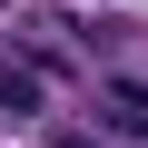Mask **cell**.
<instances>
[{
  "label": "cell",
  "instance_id": "3957f363",
  "mask_svg": "<svg viewBox=\"0 0 148 148\" xmlns=\"http://www.w3.org/2000/svg\"><path fill=\"white\" fill-rule=\"evenodd\" d=\"M49 148H99V138H49Z\"/></svg>",
  "mask_w": 148,
  "mask_h": 148
},
{
  "label": "cell",
  "instance_id": "6da1fadb",
  "mask_svg": "<svg viewBox=\"0 0 148 148\" xmlns=\"http://www.w3.org/2000/svg\"><path fill=\"white\" fill-rule=\"evenodd\" d=\"M40 99H49L40 89V59L10 40V59H0V109H10V119H40Z\"/></svg>",
  "mask_w": 148,
  "mask_h": 148
},
{
  "label": "cell",
  "instance_id": "7a4b0ae2",
  "mask_svg": "<svg viewBox=\"0 0 148 148\" xmlns=\"http://www.w3.org/2000/svg\"><path fill=\"white\" fill-rule=\"evenodd\" d=\"M99 109L119 128H148V79H99Z\"/></svg>",
  "mask_w": 148,
  "mask_h": 148
}]
</instances>
